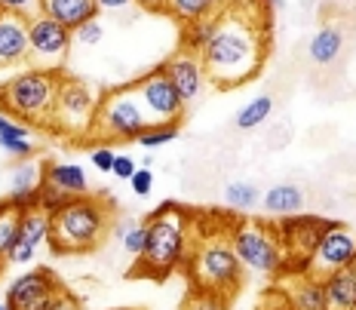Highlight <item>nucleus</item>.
Returning <instances> with one entry per match:
<instances>
[{
    "label": "nucleus",
    "instance_id": "nucleus-1",
    "mask_svg": "<svg viewBox=\"0 0 356 310\" xmlns=\"http://www.w3.org/2000/svg\"><path fill=\"white\" fill-rule=\"evenodd\" d=\"M267 31H270L267 6L258 10L252 0H231L218 13L212 40L200 53L209 83L234 90L255 77L267 58V40H270Z\"/></svg>",
    "mask_w": 356,
    "mask_h": 310
},
{
    "label": "nucleus",
    "instance_id": "nucleus-2",
    "mask_svg": "<svg viewBox=\"0 0 356 310\" xmlns=\"http://www.w3.org/2000/svg\"><path fill=\"white\" fill-rule=\"evenodd\" d=\"M191 243H194V215L175 203H163L145 221V249L136 258L132 277H169L172 270L184 268Z\"/></svg>",
    "mask_w": 356,
    "mask_h": 310
},
{
    "label": "nucleus",
    "instance_id": "nucleus-3",
    "mask_svg": "<svg viewBox=\"0 0 356 310\" xmlns=\"http://www.w3.org/2000/svg\"><path fill=\"white\" fill-rule=\"evenodd\" d=\"M231 221L212 231H200L194 225V243H191L184 274L191 277V286L197 292H212L231 301L243 286V264L231 246Z\"/></svg>",
    "mask_w": 356,
    "mask_h": 310
},
{
    "label": "nucleus",
    "instance_id": "nucleus-4",
    "mask_svg": "<svg viewBox=\"0 0 356 310\" xmlns=\"http://www.w3.org/2000/svg\"><path fill=\"white\" fill-rule=\"evenodd\" d=\"M111 231L108 206L92 194L71 197L58 212H53L49 249L56 255H89L105 243Z\"/></svg>",
    "mask_w": 356,
    "mask_h": 310
},
{
    "label": "nucleus",
    "instance_id": "nucleus-5",
    "mask_svg": "<svg viewBox=\"0 0 356 310\" xmlns=\"http://www.w3.org/2000/svg\"><path fill=\"white\" fill-rule=\"evenodd\" d=\"M58 80H62V71H22L13 80L0 83V108L22 123H31L34 129H53Z\"/></svg>",
    "mask_w": 356,
    "mask_h": 310
},
{
    "label": "nucleus",
    "instance_id": "nucleus-6",
    "mask_svg": "<svg viewBox=\"0 0 356 310\" xmlns=\"http://www.w3.org/2000/svg\"><path fill=\"white\" fill-rule=\"evenodd\" d=\"M231 246L243 270L258 277H286V249L277 237V227L267 221L240 218L231 221Z\"/></svg>",
    "mask_w": 356,
    "mask_h": 310
},
{
    "label": "nucleus",
    "instance_id": "nucleus-7",
    "mask_svg": "<svg viewBox=\"0 0 356 310\" xmlns=\"http://www.w3.org/2000/svg\"><path fill=\"white\" fill-rule=\"evenodd\" d=\"M147 127H151V123H147L145 108L136 95V86L123 83V86H114V90L102 92L89 136L99 138V145L129 142V138L142 136Z\"/></svg>",
    "mask_w": 356,
    "mask_h": 310
},
{
    "label": "nucleus",
    "instance_id": "nucleus-8",
    "mask_svg": "<svg viewBox=\"0 0 356 310\" xmlns=\"http://www.w3.org/2000/svg\"><path fill=\"white\" fill-rule=\"evenodd\" d=\"M102 92H95L86 80L62 74L58 80V95H56V132L62 136H77L86 138L95 120V108H99Z\"/></svg>",
    "mask_w": 356,
    "mask_h": 310
},
{
    "label": "nucleus",
    "instance_id": "nucleus-9",
    "mask_svg": "<svg viewBox=\"0 0 356 310\" xmlns=\"http://www.w3.org/2000/svg\"><path fill=\"white\" fill-rule=\"evenodd\" d=\"M74 34L71 28L58 25L56 19L34 13L28 19V65L40 71H62L65 58L71 53Z\"/></svg>",
    "mask_w": 356,
    "mask_h": 310
},
{
    "label": "nucleus",
    "instance_id": "nucleus-10",
    "mask_svg": "<svg viewBox=\"0 0 356 310\" xmlns=\"http://www.w3.org/2000/svg\"><path fill=\"white\" fill-rule=\"evenodd\" d=\"M329 218L320 215H304V212H295V215L277 218V237L286 249V277L289 274H304L310 261V252L320 243L323 231L329 227Z\"/></svg>",
    "mask_w": 356,
    "mask_h": 310
},
{
    "label": "nucleus",
    "instance_id": "nucleus-11",
    "mask_svg": "<svg viewBox=\"0 0 356 310\" xmlns=\"http://www.w3.org/2000/svg\"><path fill=\"white\" fill-rule=\"evenodd\" d=\"M136 95L138 101H142L145 108V117L151 127H169V123H181L184 117V101L181 95H178V90L172 86V80L166 77V71L163 68H154L142 74V77L136 80Z\"/></svg>",
    "mask_w": 356,
    "mask_h": 310
},
{
    "label": "nucleus",
    "instance_id": "nucleus-12",
    "mask_svg": "<svg viewBox=\"0 0 356 310\" xmlns=\"http://www.w3.org/2000/svg\"><path fill=\"white\" fill-rule=\"evenodd\" d=\"M65 286L47 268H34L28 274H19L6 286V304L13 310H56L65 298Z\"/></svg>",
    "mask_w": 356,
    "mask_h": 310
},
{
    "label": "nucleus",
    "instance_id": "nucleus-13",
    "mask_svg": "<svg viewBox=\"0 0 356 310\" xmlns=\"http://www.w3.org/2000/svg\"><path fill=\"white\" fill-rule=\"evenodd\" d=\"M353 261H356V231L350 225L332 221L323 231L320 243L314 246V252H310V261H307L304 274L325 279L329 274H335V270L347 268V264H353Z\"/></svg>",
    "mask_w": 356,
    "mask_h": 310
},
{
    "label": "nucleus",
    "instance_id": "nucleus-14",
    "mask_svg": "<svg viewBox=\"0 0 356 310\" xmlns=\"http://www.w3.org/2000/svg\"><path fill=\"white\" fill-rule=\"evenodd\" d=\"M49 231H53V215L49 212L37 209V206L22 212V227L10 249V258H6V268H28L40 252V246H49Z\"/></svg>",
    "mask_w": 356,
    "mask_h": 310
},
{
    "label": "nucleus",
    "instance_id": "nucleus-15",
    "mask_svg": "<svg viewBox=\"0 0 356 310\" xmlns=\"http://www.w3.org/2000/svg\"><path fill=\"white\" fill-rule=\"evenodd\" d=\"M160 68L166 71L169 80H172V86L178 90L184 105L197 101L200 95L206 92V86H209V74L203 68V58L197 53H188V49H178V53L169 56Z\"/></svg>",
    "mask_w": 356,
    "mask_h": 310
},
{
    "label": "nucleus",
    "instance_id": "nucleus-16",
    "mask_svg": "<svg viewBox=\"0 0 356 310\" xmlns=\"http://www.w3.org/2000/svg\"><path fill=\"white\" fill-rule=\"evenodd\" d=\"M28 62V16L0 10V68Z\"/></svg>",
    "mask_w": 356,
    "mask_h": 310
},
{
    "label": "nucleus",
    "instance_id": "nucleus-17",
    "mask_svg": "<svg viewBox=\"0 0 356 310\" xmlns=\"http://www.w3.org/2000/svg\"><path fill=\"white\" fill-rule=\"evenodd\" d=\"M47 181V163L40 160H22V163L13 169V181H10V200L13 206H19L22 212L25 209H34L37 206V190L40 184Z\"/></svg>",
    "mask_w": 356,
    "mask_h": 310
},
{
    "label": "nucleus",
    "instance_id": "nucleus-18",
    "mask_svg": "<svg viewBox=\"0 0 356 310\" xmlns=\"http://www.w3.org/2000/svg\"><path fill=\"white\" fill-rule=\"evenodd\" d=\"M286 279V292L292 301V310H329V298H325V283L320 277L310 274H289Z\"/></svg>",
    "mask_w": 356,
    "mask_h": 310
},
{
    "label": "nucleus",
    "instance_id": "nucleus-19",
    "mask_svg": "<svg viewBox=\"0 0 356 310\" xmlns=\"http://www.w3.org/2000/svg\"><path fill=\"white\" fill-rule=\"evenodd\" d=\"M40 13L74 31L89 19H99L102 10L95 0H40Z\"/></svg>",
    "mask_w": 356,
    "mask_h": 310
},
{
    "label": "nucleus",
    "instance_id": "nucleus-20",
    "mask_svg": "<svg viewBox=\"0 0 356 310\" xmlns=\"http://www.w3.org/2000/svg\"><path fill=\"white\" fill-rule=\"evenodd\" d=\"M261 206L270 218H286V215H295V212L304 209V190L292 181H283V184H273L270 190L261 194Z\"/></svg>",
    "mask_w": 356,
    "mask_h": 310
},
{
    "label": "nucleus",
    "instance_id": "nucleus-21",
    "mask_svg": "<svg viewBox=\"0 0 356 310\" xmlns=\"http://www.w3.org/2000/svg\"><path fill=\"white\" fill-rule=\"evenodd\" d=\"M323 283H325L329 310H353L356 307V261L335 270V274H329Z\"/></svg>",
    "mask_w": 356,
    "mask_h": 310
},
{
    "label": "nucleus",
    "instance_id": "nucleus-22",
    "mask_svg": "<svg viewBox=\"0 0 356 310\" xmlns=\"http://www.w3.org/2000/svg\"><path fill=\"white\" fill-rule=\"evenodd\" d=\"M47 181L56 184V188H62L65 194H71V197L89 194L86 169L77 166V163H56V160H49L47 163Z\"/></svg>",
    "mask_w": 356,
    "mask_h": 310
},
{
    "label": "nucleus",
    "instance_id": "nucleus-23",
    "mask_svg": "<svg viewBox=\"0 0 356 310\" xmlns=\"http://www.w3.org/2000/svg\"><path fill=\"white\" fill-rule=\"evenodd\" d=\"M341 47H344V34H341L338 28L325 25V28H320V31L310 37L307 56H310V62L323 68V65H332V62H335L338 53H341Z\"/></svg>",
    "mask_w": 356,
    "mask_h": 310
},
{
    "label": "nucleus",
    "instance_id": "nucleus-24",
    "mask_svg": "<svg viewBox=\"0 0 356 310\" xmlns=\"http://www.w3.org/2000/svg\"><path fill=\"white\" fill-rule=\"evenodd\" d=\"M22 227V209L13 206L10 200H0V274L6 270V258H10V249L19 237Z\"/></svg>",
    "mask_w": 356,
    "mask_h": 310
},
{
    "label": "nucleus",
    "instance_id": "nucleus-25",
    "mask_svg": "<svg viewBox=\"0 0 356 310\" xmlns=\"http://www.w3.org/2000/svg\"><path fill=\"white\" fill-rule=\"evenodd\" d=\"M166 13L181 25H191V22L218 16V6L215 0H166Z\"/></svg>",
    "mask_w": 356,
    "mask_h": 310
},
{
    "label": "nucleus",
    "instance_id": "nucleus-26",
    "mask_svg": "<svg viewBox=\"0 0 356 310\" xmlns=\"http://www.w3.org/2000/svg\"><path fill=\"white\" fill-rule=\"evenodd\" d=\"M215 25H218V16H209V19H200V22H191V25H184L181 49H188V53H197L200 56L206 49V43L212 40Z\"/></svg>",
    "mask_w": 356,
    "mask_h": 310
},
{
    "label": "nucleus",
    "instance_id": "nucleus-27",
    "mask_svg": "<svg viewBox=\"0 0 356 310\" xmlns=\"http://www.w3.org/2000/svg\"><path fill=\"white\" fill-rule=\"evenodd\" d=\"M270 111H273V99H270V95H258V99H252L249 105L240 108V114H236V129L252 132L255 127H261L267 117H270Z\"/></svg>",
    "mask_w": 356,
    "mask_h": 310
},
{
    "label": "nucleus",
    "instance_id": "nucleus-28",
    "mask_svg": "<svg viewBox=\"0 0 356 310\" xmlns=\"http://www.w3.org/2000/svg\"><path fill=\"white\" fill-rule=\"evenodd\" d=\"M225 200L231 209H252L261 200V194H258V188L252 181H231L225 188Z\"/></svg>",
    "mask_w": 356,
    "mask_h": 310
},
{
    "label": "nucleus",
    "instance_id": "nucleus-29",
    "mask_svg": "<svg viewBox=\"0 0 356 310\" xmlns=\"http://www.w3.org/2000/svg\"><path fill=\"white\" fill-rule=\"evenodd\" d=\"M68 200H71V194H65L62 188H56V184H49V181H43L40 190H37V209L49 212V215L62 209Z\"/></svg>",
    "mask_w": 356,
    "mask_h": 310
},
{
    "label": "nucleus",
    "instance_id": "nucleus-30",
    "mask_svg": "<svg viewBox=\"0 0 356 310\" xmlns=\"http://www.w3.org/2000/svg\"><path fill=\"white\" fill-rule=\"evenodd\" d=\"M255 310H292V301H289V292L283 283L277 286H267L261 292V298H258Z\"/></svg>",
    "mask_w": 356,
    "mask_h": 310
},
{
    "label": "nucleus",
    "instance_id": "nucleus-31",
    "mask_svg": "<svg viewBox=\"0 0 356 310\" xmlns=\"http://www.w3.org/2000/svg\"><path fill=\"white\" fill-rule=\"evenodd\" d=\"M175 136H178V123H169V127H147L136 142L142 147H160V145H169Z\"/></svg>",
    "mask_w": 356,
    "mask_h": 310
},
{
    "label": "nucleus",
    "instance_id": "nucleus-32",
    "mask_svg": "<svg viewBox=\"0 0 356 310\" xmlns=\"http://www.w3.org/2000/svg\"><path fill=\"white\" fill-rule=\"evenodd\" d=\"M120 240H123V249L129 255H142L145 249V221H129V225L120 231Z\"/></svg>",
    "mask_w": 356,
    "mask_h": 310
},
{
    "label": "nucleus",
    "instance_id": "nucleus-33",
    "mask_svg": "<svg viewBox=\"0 0 356 310\" xmlns=\"http://www.w3.org/2000/svg\"><path fill=\"white\" fill-rule=\"evenodd\" d=\"M74 43H83V47H95V43L102 40V34H105V28H102V22L99 19H89L83 22V25H77L74 28Z\"/></svg>",
    "mask_w": 356,
    "mask_h": 310
},
{
    "label": "nucleus",
    "instance_id": "nucleus-34",
    "mask_svg": "<svg viewBox=\"0 0 356 310\" xmlns=\"http://www.w3.org/2000/svg\"><path fill=\"white\" fill-rule=\"evenodd\" d=\"M184 310H227V298L221 295H212V292H197L188 298V307Z\"/></svg>",
    "mask_w": 356,
    "mask_h": 310
},
{
    "label": "nucleus",
    "instance_id": "nucleus-35",
    "mask_svg": "<svg viewBox=\"0 0 356 310\" xmlns=\"http://www.w3.org/2000/svg\"><path fill=\"white\" fill-rule=\"evenodd\" d=\"M31 129L34 127H28V123H22L16 117L0 111V138H31Z\"/></svg>",
    "mask_w": 356,
    "mask_h": 310
},
{
    "label": "nucleus",
    "instance_id": "nucleus-36",
    "mask_svg": "<svg viewBox=\"0 0 356 310\" xmlns=\"http://www.w3.org/2000/svg\"><path fill=\"white\" fill-rule=\"evenodd\" d=\"M89 160H92V166L99 169V172H111V169H114L117 154H114V147L111 145H95L92 154H89Z\"/></svg>",
    "mask_w": 356,
    "mask_h": 310
},
{
    "label": "nucleus",
    "instance_id": "nucleus-37",
    "mask_svg": "<svg viewBox=\"0 0 356 310\" xmlns=\"http://www.w3.org/2000/svg\"><path fill=\"white\" fill-rule=\"evenodd\" d=\"M0 147L13 157H34V138H0Z\"/></svg>",
    "mask_w": 356,
    "mask_h": 310
},
{
    "label": "nucleus",
    "instance_id": "nucleus-38",
    "mask_svg": "<svg viewBox=\"0 0 356 310\" xmlns=\"http://www.w3.org/2000/svg\"><path fill=\"white\" fill-rule=\"evenodd\" d=\"M0 10L6 13H22L31 19L34 13H40V0H0Z\"/></svg>",
    "mask_w": 356,
    "mask_h": 310
},
{
    "label": "nucleus",
    "instance_id": "nucleus-39",
    "mask_svg": "<svg viewBox=\"0 0 356 310\" xmlns=\"http://www.w3.org/2000/svg\"><path fill=\"white\" fill-rule=\"evenodd\" d=\"M129 188L136 190L138 197H147L154 190V172L151 169H136V175L129 179Z\"/></svg>",
    "mask_w": 356,
    "mask_h": 310
},
{
    "label": "nucleus",
    "instance_id": "nucleus-40",
    "mask_svg": "<svg viewBox=\"0 0 356 310\" xmlns=\"http://www.w3.org/2000/svg\"><path fill=\"white\" fill-rule=\"evenodd\" d=\"M136 160L132 157H123V154H117V160H114V169H111V172L117 175V179H123V181H129L132 175H136Z\"/></svg>",
    "mask_w": 356,
    "mask_h": 310
},
{
    "label": "nucleus",
    "instance_id": "nucleus-41",
    "mask_svg": "<svg viewBox=\"0 0 356 310\" xmlns=\"http://www.w3.org/2000/svg\"><path fill=\"white\" fill-rule=\"evenodd\" d=\"M145 13H166V0H136Z\"/></svg>",
    "mask_w": 356,
    "mask_h": 310
},
{
    "label": "nucleus",
    "instance_id": "nucleus-42",
    "mask_svg": "<svg viewBox=\"0 0 356 310\" xmlns=\"http://www.w3.org/2000/svg\"><path fill=\"white\" fill-rule=\"evenodd\" d=\"M56 310H83L80 307V298L74 292H65V298H62V304H58Z\"/></svg>",
    "mask_w": 356,
    "mask_h": 310
},
{
    "label": "nucleus",
    "instance_id": "nucleus-43",
    "mask_svg": "<svg viewBox=\"0 0 356 310\" xmlns=\"http://www.w3.org/2000/svg\"><path fill=\"white\" fill-rule=\"evenodd\" d=\"M99 3V10H123V6L136 3V0H95Z\"/></svg>",
    "mask_w": 356,
    "mask_h": 310
},
{
    "label": "nucleus",
    "instance_id": "nucleus-44",
    "mask_svg": "<svg viewBox=\"0 0 356 310\" xmlns=\"http://www.w3.org/2000/svg\"><path fill=\"white\" fill-rule=\"evenodd\" d=\"M227 3H231V0H215V6H218V13H221V10H225V6H227Z\"/></svg>",
    "mask_w": 356,
    "mask_h": 310
},
{
    "label": "nucleus",
    "instance_id": "nucleus-45",
    "mask_svg": "<svg viewBox=\"0 0 356 310\" xmlns=\"http://www.w3.org/2000/svg\"><path fill=\"white\" fill-rule=\"evenodd\" d=\"M0 310H13V307L10 304H0Z\"/></svg>",
    "mask_w": 356,
    "mask_h": 310
},
{
    "label": "nucleus",
    "instance_id": "nucleus-46",
    "mask_svg": "<svg viewBox=\"0 0 356 310\" xmlns=\"http://www.w3.org/2000/svg\"><path fill=\"white\" fill-rule=\"evenodd\" d=\"M353 310H356V307H353Z\"/></svg>",
    "mask_w": 356,
    "mask_h": 310
}]
</instances>
